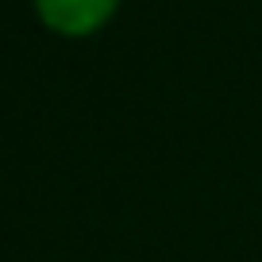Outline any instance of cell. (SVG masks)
Returning a JSON list of instances; mask_svg holds the SVG:
<instances>
[{
    "instance_id": "6da1fadb",
    "label": "cell",
    "mask_w": 262,
    "mask_h": 262,
    "mask_svg": "<svg viewBox=\"0 0 262 262\" xmlns=\"http://www.w3.org/2000/svg\"><path fill=\"white\" fill-rule=\"evenodd\" d=\"M35 4H39L42 19L62 31H89L112 12L116 0H35Z\"/></svg>"
}]
</instances>
